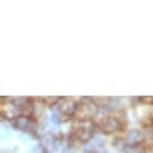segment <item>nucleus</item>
<instances>
[{
    "mask_svg": "<svg viewBox=\"0 0 153 153\" xmlns=\"http://www.w3.org/2000/svg\"><path fill=\"white\" fill-rule=\"evenodd\" d=\"M92 131H94V125L91 124V122H78L75 131H73V136L78 141H87V139H91Z\"/></svg>",
    "mask_w": 153,
    "mask_h": 153,
    "instance_id": "3",
    "label": "nucleus"
},
{
    "mask_svg": "<svg viewBox=\"0 0 153 153\" xmlns=\"http://www.w3.org/2000/svg\"><path fill=\"white\" fill-rule=\"evenodd\" d=\"M96 113V105L92 101H84V103H76V111L75 118L80 122H91V118Z\"/></svg>",
    "mask_w": 153,
    "mask_h": 153,
    "instance_id": "2",
    "label": "nucleus"
},
{
    "mask_svg": "<svg viewBox=\"0 0 153 153\" xmlns=\"http://www.w3.org/2000/svg\"><path fill=\"white\" fill-rule=\"evenodd\" d=\"M124 124H125L124 120H118V115L117 113H110V115H106V117H103V118L99 120L97 127L106 134H113V132H117V131H120V129L124 127Z\"/></svg>",
    "mask_w": 153,
    "mask_h": 153,
    "instance_id": "1",
    "label": "nucleus"
},
{
    "mask_svg": "<svg viewBox=\"0 0 153 153\" xmlns=\"http://www.w3.org/2000/svg\"><path fill=\"white\" fill-rule=\"evenodd\" d=\"M63 105L65 106H61V113L68 115V117H75V111H76L75 99H63Z\"/></svg>",
    "mask_w": 153,
    "mask_h": 153,
    "instance_id": "4",
    "label": "nucleus"
}]
</instances>
